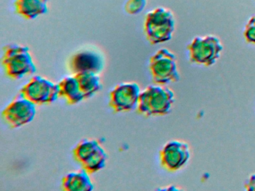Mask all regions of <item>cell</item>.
Segmentation results:
<instances>
[{"label":"cell","instance_id":"cell-1","mask_svg":"<svg viewBox=\"0 0 255 191\" xmlns=\"http://www.w3.org/2000/svg\"><path fill=\"white\" fill-rule=\"evenodd\" d=\"M175 101L171 88L165 85H150L140 94L137 111L145 116L168 114Z\"/></svg>","mask_w":255,"mask_h":191},{"label":"cell","instance_id":"cell-2","mask_svg":"<svg viewBox=\"0 0 255 191\" xmlns=\"http://www.w3.org/2000/svg\"><path fill=\"white\" fill-rule=\"evenodd\" d=\"M175 29V19L172 11L158 7L146 14L144 31L149 43L153 45L165 43L172 38Z\"/></svg>","mask_w":255,"mask_h":191},{"label":"cell","instance_id":"cell-3","mask_svg":"<svg viewBox=\"0 0 255 191\" xmlns=\"http://www.w3.org/2000/svg\"><path fill=\"white\" fill-rule=\"evenodd\" d=\"M2 65L5 75L14 80L23 79L36 72L29 48L21 45L8 44L3 48Z\"/></svg>","mask_w":255,"mask_h":191},{"label":"cell","instance_id":"cell-4","mask_svg":"<svg viewBox=\"0 0 255 191\" xmlns=\"http://www.w3.org/2000/svg\"><path fill=\"white\" fill-rule=\"evenodd\" d=\"M149 68L153 82L157 85H166L180 80L177 57L166 48L159 49L150 58Z\"/></svg>","mask_w":255,"mask_h":191},{"label":"cell","instance_id":"cell-5","mask_svg":"<svg viewBox=\"0 0 255 191\" xmlns=\"http://www.w3.org/2000/svg\"><path fill=\"white\" fill-rule=\"evenodd\" d=\"M187 49L191 62L210 67L220 58L224 46L219 37L210 34L195 37Z\"/></svg>","mask_w":255,"mask_h":191},{"label":"cell","instance_id":"cell-6","mask_svg":"<svg viewBox=\"0 0 255 191\" xmlns=\"http://www.w3.org/2000/svg\"><path fill=\"white\" fill-rule=\"evenodd\" d=\"M76 161L89 174H93L105 167L107 154L96 140L84 139L73 150Z\"/></svg>","mask_w":255,"mask_h":191},{"label":"cell","instance_id":"cell-7","mask_svg":"<svg viewBox=\"0 0 255 191\" xmlns=\"http://www.w3.org/2000/svg\"><path fill=\"white\" fill-rule=\"evenodd\" d=\"M19 94L35 104H50L59 96V85L42 76H35L21 88Z\"/></svg>","mask_w":255,"mask_h":191},{"label":"cell","instance_id":"cell-8","mask_svg":"<svg viewBox=\"0 0 255 191\" xmlns=\"http://www.w3.org/2000/svg\"><path fill=\"white\" fill-rule=\"evenodd\" d=\"M36 104L19 94L2 111V119L11 128H19L33 120Z\"/></svg>","mask_w":255,"mask_h":191},{"label":"cell","instance_id":"cell-9","mask_svg":"<svg viewBox=\"0 0 255 191\" xmlns=\"http://www.w3.org/2000/svg\"><path fill=\"white\" fill-rule=\"evenodd\" d=\"M161 165L170 172H175L183 168L191 158L190 146L182 140H170L160 151Z\"/></svg>","mask_w":255,"mask_h":191},{"label":"cell","instance_id":"cell-10","mask_svg":"<svg viewBox=\"0 0 255 191\" xmlns=\"http://www.w3.org/2000/svg\"><path fill=\"white\" fill-rule=\"evenodd\" d=\"M141 90L135 82L118 85L110 94V106L115 112L130 111L137 109Z\"/></svg>","mask_w":255,"mask_h":191},{"label":"cell","instance_id":"cell-11","mask_svg":"<svg viewBox=\"0 0 255 191\" xmlns=\"http://www.w3.org/2000/svg\"><path fill=\"white\" fill-rule=\"evenodd\" d=\"M104 58L95 51L83 50L73 55L70 60L69 68L74 74L93 73L99 74L104 69Z\"/></svg>","mask_w":255,"mask_h":191},{"label":"cell","instance_id":"cell-12","mask_svg":"<svg viewBox=\"0 0 255 191\" xmlns=\"http://www.w3.org/2000/svg\"><path fill=\"white\" fill-rule=\"evenodd\" d=\"M89 175L84 169L80 171L68 173L62 179V188L66 191H92L94 185Z\"/></svg>","mask_w":255,"mask_h":191},{"label":"cell","instance_id":"cell-13","mask_svg":"<svg viewBox=\"0 0 255 191\" xmlns=\"http://www.w3.org/2000/svg\"><path fill=\"white\" fill-rule=\"evenodd\" d=\"M49 0H15L17 14L26 19H34L48 12Z\"/></svg>","mask_w":255,"mask_h":191},{"label":"cell","instance_id":"cell-14","mask_svg":"<svg viewBox=\"0 0 255 191\" xmlns=\"http://www.w3.org/2000/svg\"><path fill=\"white\" fill-rule=\"evenodd\" d=\"M58 85L59 96L65 98L68 104H77L85 99L75 76L65 78Z\"/></svg>","mask_w":255,"mask_h":191},{"label":"cell","instance_id":"cell-15","mask_svg":"<svg viewBox=\"0 0 255 191\" xmlns=\"http://www.w3.org/2000/svg\"><path fill=\"white\" fill-rule=\"evenodd\" d=\"M74 76L78 81L80 90L85 98L93 96L101 89V81L98 74L93 73H80Z\"/></svg>","mask_w":255,"mask_h":191},{"label":"cell","instance_id":"cell-16","mask_svg":"<svg viewBox=\"0 0 255 191\" xmlns=\"http://www.w3.org/2000/svg\"><path fill=\"white\" fill-rule=\"evenodd\" d=\"M147 3V0H128L125 4V10L129 14H138L145 8Z\"/></svg>","mask_w":255,"mask_h":191},{"label":"cell","instance_id":"cell-17","mask_svg":"<svg viewBox=\"0 0 255 191\" xmlns=\"http://www.w3.org/2000/svg\"><path fill=\"white\" fill-rule=\"evenodd\" d=\"M244 36L248 43L255 45V15L252 16L246 24Z\"/></svg>","mask_w":255,"mask_h":191},{"label":"cell","instance_id":"cell-18","mask_svg":"<svg viewBox=\"0 0 255 191\" xmlns=\"http://www.w3.org/2000/svg\"><path fill=\"white\" fill-rule=\"evenodd\" d=\"M244 186L246 191H255V173L249 176Z\"/></svg>","mask_w":255,"mask_h":191},{"label":"cell","instance_id":"cell-19","mask_svg":"<svg viewBox=\"0 0 255 191\" xmlns=\"http://www.w3.org/2000/svg\"><path fill=\"white\" fill-rule=\"evenodd\" d=\"M159 190H162V191H178V190H181L180 188H177V187L174 186V185H169V187L168 188H160Z\"/></svg>","mask_w":255,"mask_h":191}]
</instances>
